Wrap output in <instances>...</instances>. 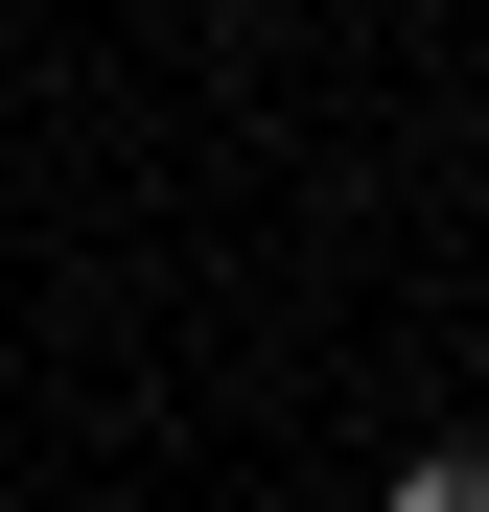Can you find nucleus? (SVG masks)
Listing matches in <instances>:
<instances>
[{
    "mask_svg": "<svg viewBox=\"0 0 489 512\" xmlns=\"http://www.w3.org/2000/svg\"><path fill=\"white\" fill-rule=\"evenodd\" d=\"M466 94H489V47H466Z\"/></svg>",
    "mask_w": 489,
    "mask_h": 512,
    "instance_id": "f03ea898",
    "label": "nucleus"
},
{
    "mask_svg": "<svg viewBox=\"0 0 489 512\" xmlns=\"http://www.w3.org/2000/svg\"><path fill=\"white\" fill-rule=\"evenodd\" d=\"M373 512H489V443H420V466H396Z\"/></svg>",
    "mask_w": 489,
    "mask_h": 512,
    "instance_id": "f257e3e1",
    "label": "nucleus"
}]
</instances>
